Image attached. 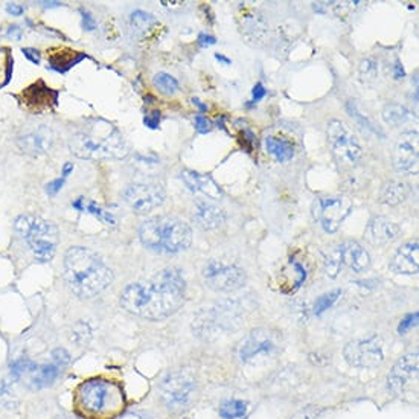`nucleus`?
Wrapping results in <instances>:
<instances>
[{"instance_id":"19","label":"nucleus","mask_w":419,"mask_h":419,"mask_svg":"<svg viewBox=\"0 0 419 419\" xmlns=\"http://www.w3.org/2000/svg\"><path fill=\"white\" fill-rule=\"evenodd\" d=\"M228 220L224 209L207 200H197L192 211V221L203 230H215Z\"/></svg>"},{"instance_id":"41","label":"nucleus","mask_w":419,"mask_h":419,"mask_svg":"<svg viewBox=\"0 0 419 419\" xmlns=\"http://www.w3.org/2000/svg\"><path fill=\"white\" fill-rule=\"evenodd\" d=\"M6 13L11 14L13 17H20V15L25 13V8L19 3H8L6 5Z\"/></svg>"},{"instance_id":"16","label":"nucleus","mask_w":419,"mask_h":419,"mask_svg":"<svg viewBox=\"0 0 419 419\" xmlns=\"http://www.w3.org/2000/svg\"><path fill=\"white\" fill-rule=\"evenodd\" d=\"M54 143V132L49 127L40 125L17 138V147L28 156H43Z\"/></svg>"},{"instance_id":"12","label":"nucleus","mask_w":419,"mask_h":419,"mask_svg":"<svg viewBox=\"0 0 419 419\" xmlns=\"http://www.w3.org/2000/svg\"><path fill=\"white\" fill-rule=\"evenodd\" d=\"M122 196L136 214H148L165 201V191L157 183H132L124 189Z\"/></svg>"},{"instance_id":"26","label":"nucleus","mask_w":419,"mask_h":419,"mask_svg":"<svg viewBox=\"0 0 419 419\" xmlns=\"http://www.w3.org/2000/svg\"><path fill=\"white\" fill-rule=\"evenodd\" d=\"M60 375V367L56 365H43L38 366L31 377V383L35 389L46 388L51 386Z\"/></svg>"},{"instance_id":"23","label":"nucleus","mask_w":419,"mask_h":419,"mask_svg":"<svg viewBox=\"0 0 419 419\" xmlns=\"http://www.w3.org/2000/svg\"><path fill=\"white\" fill-rule=\"evenodd\" d=\"M409 197V187L400 180L386 182L380 189V203L386 206H398Z\"/></svg>"},{"instance_id":"2","label":"nucleus","mask_w":419,"mask_h":419,"mask_svg":"<svg viewBox=\"0 0 419 419\" xmlns=\"http://www.w3.org/2000/svg\"><path fill=\"white\" fill-rule=\"evenodd\" d=\"M64 280L70 292L90 299L102 293L111 282L113 271L102 258L86 247H70L64 256Z\"/></svg>"},{"instance_id":"17","label":"nucleus","mask_w":419,"mask_h":419,"mask_svg":"<svg viewBox=\"0 0 419 419\" xmlns=\"http://www.w3.org/2000/svg\"><path fill=\"white\" fill-rule=\"evenodd\" d=\"M401 233V228L386 216H374L365 229V238L372 246H386L397 239Z\"/></svg>"},{"instance_id":"38","label":"nucleus","mask_w":419,"mask_h":419,"mask_svg":"<svg viewBox=\"0 0 419 419\" xmlns=\"http://www.w3.org/2000/svg\"><path fill=\"white\" fill-rule=\"evenodd\" d=\"M143 122H145V125H147L148 128H151V130H156V128L160 124V111L155 110V111L148 113V115L143 118Z\"/></svg>"},{"instance_id":"31","label":"nucleus","mask_w":419,"mask_h":419,"mask_svg":"<svg viewBox=\"0 0 419 419\" xmlns=\"http://www.w3.org/2000/svg\"><path fill=\"white\" fill-rule=\"evenodd\" d=\"M378 63L374 58H366L360 64V78L363 83H372L378 78Z\"/></svg>"},{"instance_id":"40","label":"nucleus","mask_w":419,"mask_h":419,"mask_svg":"<svg viewBox=\"0 0 419 419\" xmlns=\"http://www.w3.org/2000/svg\"><path fill=\"white\" fill-rule=\"evenodd\" d=\"M22 52L25 54V56L31 63L40 64V61H42V56H40V52L37 49H32V47H23Z\"/></svg>"},{"instance_id":"5","label":"nucleus","mask_w":419,"mask_h":419,"mask_svg":"<svg viewBox=\"0 0 419 419\" xmlns=\"http://www.w3.org/2000/svg\"><path fill=\"white\" fill-rule=\"evenodd\" d=\"M77 407L88 418L115 416L124 406L122 390L115 383L95 378L84 381L77 390Z\"/></svg>"},{"instance_id":"11","label":"nucleus","mask_w":419,"mask_h":419,"mask_svg":"<svg viewBox=\"0 0 419 419\" xmlns=\"http://www.w3.org/2000/svg\"><path fill=\"white\" fill-rule=\"evenodd\" d=\"M345 360L354 367H375L383 363V343L377 335L352 340L343 349Z\"/></svg>"},{"instance_id":"15","label":"nucleus","mask_w":419,"mask_h":419,"mask_svg":"<svg viewBox=\"0 0 419 419\" xmlns=\"http://www.w3.org/2000/svg\"><path fill=\"white\" fill-rule=\"evenodd\" d=\"M418 352L401 357L388 375L389 390L395 395L404 393L407 386L418 378Z\"/></svg>"},{"instance_id":"21","label":"nucleus","mask_w":419,"mask_h":419,"mask_svg":"<svg viewBox=\"0 0 419 419\" xmlns=\"http://www.w3.org/2000/svg\"><path fill=\"white\" fill-rule=\"evenodd\" d=\"M182 179L192 192H200V194L212 200H220L224 196L220 184L207 174H201L197 171H183Z\"/></svg>"},{"instance_id":"29","label":"nucleus","mask_w":419,"mask_h":419,"mask_svg":"<svg viewBox=\"0 0 419 419\" xmlns=\"http://www.w3.org/2000/svg\"><path fill=\"white\" fill-rule=\"evenodd\" d=\"M152 83H155V87L157 90L164 95H173L179 90V81L169 74H165V72H159V74H156Z\"/></svg>"},{"instance_id":"33","label":"nucleus","mask_w":419,"mask_h":419,"mask_svg":"<svg viewBox=\"0 0 419 419\" xmlns=\"http://www.w3.org/2000/svg\"><path fill=\"white\" fill-rule=\"evenodd\" d=\"M90 337H92L90 328H88L87 324H83V322H79V324H77L74 326V329H72L70 340L78 343V345H83V343H87L88 338H90Z\"/></svg>"},{"instance_id":"46","label":"nucleus","mask_w":419,"mask_h":419,"mask_svg":"<svg viewBox=\"0 0 419 419\" xmlns=\"http://www.w3.org/2000/svg\"><path fill=\"white\" fill-rule=\"evenodd\" d=\"M404 75H406L404 68L401 66V63H400V61H397V63H395V66H393V77H395V79L404 78Z\"/></svg>"},{"instance_id":"1","label":"nucleus","mask_w":419,"mask_h":419,"mask_svg":"<svg viewBox=\"0 0 419 419\" xmlns=\"http://www.w3.org/2000/svg\"><path fill=\"white\" fill-rule=\"evenodd\" d=\"M187 282L179 269L157 271L147 280L133 282L120 293L119 302L127 313L148 320H164L182 308Z\"/></svg>"},{"instance_id":"24","label":"nucleus","mask_w":419,"mask_h":419,"mask_svg":"<svg viewBox=\"0 0 419 419\" xmlns=\"http://www.w3.org/2000/svg\"><path fill=\"white\" fill-rule=\"evenodd\" d=\"M265 150H267L269 155L279 164L288 162V160H292L294 156L293 143L275 138V136H270V138L265 139Z\"/></svg>"},{"instance_id":"8","label":"nucleus","mask_w":419,"mask_h":419,"mask_svg":"<svg viewBox=\"0 0 419 419\" xmlns=\"http://www.w3.org/2000/svg\"><path fill=\"white\" fill-rule=\"evenodd\" d=\"M205 284L219 293H230L246 284V273L235 264H228L220 260H209L203 271Z\"/></svg>"},{"instance_id":"50","label":"nucleus","mask_w":419,"mask_h":419,"mask_svg":"<svg viewBox=\"0 0 419 419\" xmlns=\"http://www.w3.org/2000/svg\"><path fill=\"white\" fill-rule=\"evenodd\" d=\"M38 5H42L45 8H54V6H60V2H40Z\"/></svg>"},{"instance_id":"39","label":"nucleus","mask_w":419,"mask_h":419,"mask_svg":"<svg viewBox=\"0 0 419 419\" xmlns=\"http://www.w3.org/2000/svg\"><path fill=\"white\" fill-rule=\"evenodd\" d=\"M63 187H64V179L63 177H60V179H55L46 184V192L49 196H55V194H58Z\"/></svg>"},{"instance_id":"28","label":"nucleus","mask_w":419,"mask_h":419,"mask_svg":"<svg viewBox=\"0 0 419 419\" xmlns=\"http://www.w3.org/2000/svg\"><path fill=\"white\" fill-rule=\"evenodd\" d=\"M156 23L157 20L145 11H134L130 17V25L136 34H145V32L150 31Z\"/></svg>"},{"instance_id":"32","label":"nucleus","mask_w":419,"mask_h":419,"mask_svg":"<svg viewBox=\"0 0 419 419\" xmlns=\"http://www.w3.org/2000/svg\"><path fill=\"white\" fill-rule=\"evenodd\" d=\"M38 366L29 358H17L11 363V375L13 378H20L25 374H32Z\"/></svg>"},{"instance_id":"9","label":"nucleus","mask_w":419,"mask_h":419,"mask_svg":"<svg viewBox=\"0 0 419 419\" xmlns=\"http://www.w3.org/2000/svg\"><path fill=\"white\" fill-rule=\"evenodd\" d=\"M352 211V201L345 196H326L314 200L311 212L314 220L319 221L328 233L340 229L342 223Z\"/></svg>"},{"instance_id":"7","label":"nucleus","mask_w":419,"mask_h":419,"mask_svg":"<svg viewBox=\"0 0 419 419\" xmlns=\"http://www.w3.org/2000/svg\"><path fill=\"white\" fill-rule=\"evenodd\" d=\"M329 148L338 164L345 168H354L363 156V150L351 128L342 120H331L326 128Z\"/></svg>"},{"instance_id":"3","label":"nucleus","mask_w":419,"mask_h":419,"mask_svg":"<svg viewBox=\"0 0 419 419\" xmlns=\"http://www.w3.org/2000/svg\"><path fill=\"white\" fill-rule=\"evenodd\" d=\"M72 155L87 160L124 159L128 155L127 142L118 128L104 119L86 122L69 141Z\"/></svg>"},{"instance_id":"52","label":"nucleus","mask_w":419,"mask_h":419,"mask_svg":"<svg viewBox=\"0 0 419 419\" xmlns=\"http://www.w3.org/2000/svg\"><path fill=\"white\" fill-rule=\"evenodd\" d=\"M54 419H77V418H74V416H56Z\"/></svg>"},{"instance_id":"6","label":"nucleus","mask_w":419,"mask_h":419,"mask_svg":"<svg viewBox=\"0 0 419 419\" xmlns=\"http://www.w3.org/2000/svg\"><path fill=\"white\" fill-rule=\"evenodd\" d=\"M14 229L26 239L37 261L47 262L52 260L58 246V229L52 221L25 214L14 221Z\"/></svg>"},{"instance_id":"20","label":"nucleus","mask_w":419,"mask_h":419,"mask_svg":"<svg viewBox=\"0 0 419 419\" xmlns=\"http://www.w3.org/2000/svg\"><path fill=\"white\" fill-rule=\"evenodd\" d=\"M392 271L398 275H416L419 270V243L418 239L402 244L390 261Z\"/></svg>"},{"instance_id":"43","label":"nucleus","mask_w":419,"mask_h":419,"mask_svg":"<svg viewBox=\"0 0 419 419\" xmlns=\"http://www.w3.org/2000/svg\"><path fill=\"white\" fill-rule=\"evenodd\" d=\"M265 95H267V90H265V87L261 83H258L255 86V88H253V101L255 102L261 101Z\"/></svg>"},{"instance_id":"34","label":"nucleus","mask_w":419,"mask_h":419,"mask_svg":"<svg viewBox=\"0 0 419 419\" xmlns=\"http://www.w3.org/2000/svg\"><path fill=\"white\" fill-rule=\"evenodd\" d=\"M87 211L90 212V214H93L95 216H98V219L101 220V221H104V223H107V224H116V220L113 219V215L110 214V212H106V211H102V209L100 207V206H96L95 203H88L87 205Z\"/></svg>"},{"instance_id":"14","label":"nucleus","mask_w":419,"mask_h":419,"mask_svg":"<svg viewBox=\"0 0 419 419\" xmlns=\"http://www.w3.org/2000/svg\"><path fill=\"white\" fill-rule=\"evenodd\" d=\"M393 165L402 174H418L419 168V134L406 132L397 139L393 148Z\"/></svg>"},{"instance_id":"30","label":"nucleus","mask_w":419,"mask_h":419,"mask_svg":"<svg viewBox=\"0 0 419 419\" xmlns=\"http://www.w3.org/2000/svg\"><path fill=\"white\" fill-rule=\"evenodd\" d=\"M340 296H342L340 290H333V292L322 294L319 299L316 301V303H314V314H317V316L324 314L326 310H329L333 307V305L337 302V299Z\"/></svg>"},{"instance_id":"48","label":"nucleus","mask_w":419,"mask_h":419,"mask_svg":"<svg viewBox=\"0 0 419 419\" xmlns=\"http://www.w3.org/2000/svg\"><path fill=\"white\" fill-rule=\"evenodd\" d=\"M192 102H194V106H197V107H198V110H200V115H203V113L207 110V106H206V104L201 102L198 98H194V100H192Z\"/></svg>"},{"instance_id":"36","label":"nucleus","mask_w":419,"mask_h":419,"mask_svg":"<svg viewBox=\"0 0 419 419\" xmlns=\"http://www.w3.org/2000/svg\"><path fill=\"white\" fill-rule=\"evenodd\" d=\"M196 130L201 134L209 133L212 130V122L205 115H197L196 116Z\"/></svg>"},{"instance_id":"25","label":"nucleus","mask_w":419,"mask_h":419,"mask_svg":"<svg viewBox=\"0 0 419 419\" xmlns=\"http://www.w3.org/2000/svg\"><path fill=\"white\" fill-rule=\"evenodd\" d=\"M383 120L390 127H398L401 124H406L407 120L412 118V113L409 111L407 107L401 106L398 102H389L386 104L381 111Z\"/></svg>"},{"instance_id":"37","label":"nucleus","mask_w":419,"mask_h":419,"mask_svg":"<svg viewBox=\"0 0 419 419\" xmlns=\"http://www.w3.org/2000/svg\"><path fill=\"white\" fill-rule=\"evenodd\" d=\"M52 358H54V361H55V365L56 366H66V365H69V361H70V356H69V352L66 351V349H61V348H58V349H55L54 352H52Z\"/></svg>"},{"instance_id":"44","label":"nucleus","mask_w":419,"mask_h":419,"mask_svg":"<svg viewBox=\"0 0 419 419\" xmlns=\"http://www.w3.org/2000/svg\"><path fill=\"white\" fill-rule=\"evenodd\" d=\"M216 43L215 37L212 35H207V34H200L198 35V45L203 46V47H207V46H212Z\"/></svg>"},{"instance_id":"27","label":"nucleus","mask_w":419,"mask_h":419,"mask_svg":"<svg viewBox=\"0 0 419 419\" xmlns=\"http://www.w3.org/2000/svg\"><path fill=\"white\" fill-rule=\"evenodd\" d=\"M247 413V402L239 400L226 401L220 406V416L223 419H239Z\"/></svg>"},{"instance_id":"22","label":"nucleus","mask_w":419,"mask_h":419,"mask_svg":"<svg viewBox=\"0 0 419 419\" xmlns=\"http://www.w3.org/2000/svg\"><path fill=\"white\" fill-rule=\"evenodd\" d=\"M241 32L243 35L253 45L262 43L269 34V25L262 15L255 11L247 13L243 15V23H241Z\"/></svg>"},{"instance_id":"51","label":"nucleus","mask_w":419,"mask_h":419,"mask_svg":"<svg viewBox=\"0 0 419 419\" xmlns=\"http://www.w3.org/2000/svg\"><path fill=\"white\" fill-rule=\"evenodd\" d=\"M215 58L219 60V61H223L224 64H230V60H229V58H226V56H223V55H220V54H216V55H215Z\"/></svg>"},{"instance_id":"49","label":"nucleus","mask_w":419,"mask_h":419,"mask_svg":"<svg viewBox=\"0 0 419 419\" xmlns=\"http://www.w3.org/2000/svg\"><path fill=\"white\" fill-rule=\"evenodd\" d=\"M83 201H84V198H78V200H75L74 203H72V206H74L77 211H84V207H83Z\"/></svg>"},{"instance_id":"18","label":"nucleus","mask_w":419,"mask_h":419,"mask_svg":"<svg viewBox=\"0 0 419 419\" xmlns=\"http://www.w3.org/2000/svg\"><path fill=\"white\" fill-rule=\"evenodd\" d=\"M337 255L340 265L348 267L354 273H363L369 269L370 256L366 248L358 244L357 241H346V243L337 246Z\"/></svg>"},{"instance_id":"35","label":"nucleus","mask_w":419,"mask_h":419,"mask_svg":"<svg viewBox=\"0 0 419 419\" xmlns=\"http://www.w3.org/2000/svg\"><path fill=\"white\" fill-rule=\"evenodd\" d=\"M418 317H419V314H418V313H412V314H409V316H406L404 319H402V320L400 322L398 333L402 335V334L409 333L412 328H415V326L418 325Z\"/></svg>"},{"instance_id":"42","label":"nucleus","mask_w":419,"mask_h":419,"mask_svg":"<svg viewBox=\"0 0 419 419\" xmlns=\"http://www.w3.org/2000/svg\"><path fill=\"white\" fill-rule=\"evenodd\" d=\"M81 14H83V26H84V29H87V31H93V29L96 28V22H95V19H93L92 15L88 14L87 11H81Z\"/></svg>"},{"instance_id":"47","label":"nucleus","mask_w":419,"mask_h":419,"mask_svg":"<svg viewBox=\"0 0 419 419\" xmlns=\"http://www.w3.org/2000/svg\"><path fill=\"white\" fill-rule=\"evenodd\" d=\"M74 171V164H70V162H68V164H64V166H63V179H66V177Z\"/></svg>"},{"instance_id":"4","label":"nucleus","mask_w":419,"mask_h":419,"mask_svg":"<svg viewBox=\"0 0 419 419\" xmlns=\"http://www.w3.org/2000/svg\"><path fill=\"white\" fill-rule=\"evenodd\" d=\"M139 238L143 247L151 252L174 255L188 251L192 243V230L177 216L159 215L142 223Z\"/></svg>"},{"instance_id":"10","label":"nucleus","mask_w":419,"mask_h":419,"mask_svg":"<svg viewBox=\"0 0 419 419\" xmlns=\"http://www.w3.org/2000/svg\"><path fill=\"white\" fill-rule=\"evenodd\" d=\"M162 398L169 410L182 412L191 406L196 395V380L187 370L169 374L160 386Z\"/></svg>"},{"instance_id":"45","label":"nucleus","mask_w":419,"mask_h":419,"mask_svg":"<svg viewBox=\"0 0 419 419\" xmlns=\"http://www.w3.org/2000/svg\"><path fill=\"white\" fill-rule=\"evenodd\" d=\"M6 34H8V37H11L14 40H20L22 35H23V31L20 29V26L14 25V26H10V29H8Z\"/></svg>"},{"instance_id":"13","label":"nucleus","mask_w":419,"mask_h":419,"mask_svg":"<svg viewBox=\"0 0 419 419\" xmlns=\"http://www.w3.org/2000/svg\"><path fill=\"white\" fill-rule=\"evenodd\" d=\"M279 348L276 333L267 328H256L239 345V358L244 363H253L261 357H270Z\"/></svg>"}]
</instances>
